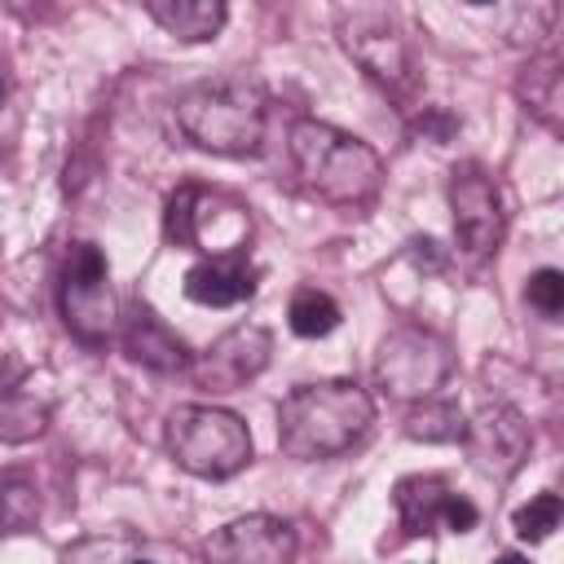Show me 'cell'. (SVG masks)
<instances>
[{
	"label": "cell",
	"mask_w": 564,
	"mask_h": 564,
	"mask_svg": "<svg viewBox=\"0 0 564 564\" xmlns=\"http://www.w3.org/2000/svg\"><path fill=\"white\" fill-rule=\"evenodd\" d=\"M375 423V401L352 379L300 383L278 405V445L286 458L322 463L352 449Z\"/></svg>",
	"instance_id": "cell-1"
},
{
	"label": "cell",
	"mask_w": 564,
	"mask_h": 564,
	"mask_svg": "<svg viewBox=\"0 0 564 564\" xmlns=\"http://www.w3.org/2000/svg\"><path fill=\"white\" fill-rule=\"evenodd\" d=\"M291 163L300 185L326 203V207H366L375 203L379 185H383V159L375 145H366L361 137L322 123V119H295L291 137H286Z\"/></svg>",
	"instance_id": "cell-2"
},
{
	"label": "cell",
	"mask_w": 564,
	"mask_h": 564,
	"mask_svg": "<svg viewBox=\"0 0 564 564\" xmlns=\"http://www.w3.org/2000/svg\"><path fill=\"white\" fill-rule=\"evenodd\" d=\"M176 128L189 145L220 154V159H247L260 154L264 128H269V97L251 79H203L176 97Z\"/></svg>",
	"instance_id": "cell-3"
},
{
	"label": "cell",
	"mask_w": 564,
	"mask_h": 564,
	"mask_svg": "<svg viewBox=\"0 0 564 564\" xmlns=\"http://www.w3.org/2000/svg\"><path fill=\"white\" fill-rule=\"evenodd\" d=\"M172 463L203 480H229L251 463V432L234 410L220 405H176L163 427Z\"/></svg>",
	"instance_id": "cell-4"
},
{
	"label": "cell",
	"mask_w": 564,
	"mask_h": 564,
	"mask_svg": "<svg viewBox=\"0 0 564 564\" xmlns=\"http://www.w3.org/2000/svg\"><path fill=\"white\" fill-rule=\"evenodd\" d=\"M163 234L172 247H194L207 256H242L251 238V216L238 198L189 181L172 189L163 212Z\"/></svg>",
	"instance_id": "cell-5"
},
{
	"label": "cell",
	"mask_w": 564,
	"mask_h": 564,
	"mask_svg": "<svg viewBox=\"0 0 564 564\" xmlns=\"http://www.w3.org/2000/svg\"><path fill=\"white\" fill-rule=\"evenodd\" d=\"M339 44L366 70V79H375L392 101H401V110L419 97L414 53H410L401 26L388 13H379V9H344L339 13Z\"/></svg>",
	"instance_id": "cell-6"
},
{
	"label": "cell",
	"mask_w": 564,
	"mask_h": 564,
	"mask_svg": "<svg viewBox=\"0 0 564 564\" xmlns=\"http://www.w3.org/2000/svg\"><path fill=\"white\" fill-rule=\"evenodd\" d=\"M57 304H62V322L79 344H106L115 322H119V304L110 291V269L101 247L75 238L62 256V273H57Z\"/></svg>",
	"instance_id": "cell-7"
},
{
	"label": "cell",
	"mask_w": 564,
	"mask_h": 564,
	"mask_svg": "<svg viewBox=\"0 0 564 564\" xmlns=\"http://www.w3.org/2000/svg\"><path fill=\"white\" fill-rule=\"evenodd\" d=\"M454 370V352L441 335L419 330V326H401L379 344L375 357V379L392 401H427L436 397V388L449 379Z\"/></svg>",
	"instance_id": "cell-8"
},
{
	"label": "cell",
	"mask_w": 564,
	"mask_h": 564,
	"mask_svg": "<svg viewBox=\"0 0 564 564\" xmlns=\"http://www.w3.org/2000/svg\"><path fill=\"white\" fill-rule=\"evenodd\" d=\"M445 194H449V212H454V242H458V251L471 256V260L494 256L498 242H502V225H507L498 181L480 163H458L449 172V189Z\"/></svg>",
	"instance_id": "cell-9"
},
{
	"label": "cell",
	"mask_w": 564,
	"mask_h": 564,
	"mask_svg": "<svg viewBox=\"0 0 564 564\" xmlns=\"http://www.w3.org/2000/svg\"><path fill=\"white\" fill-rule=\"evenodd\" d=\"M273 357V335L256 322L229 326L220 339H212L203 352H194L189 361V379L203 392H238L247 388Z\"/></svg>",
	"instance_id": "cell-10"
},
{
	"label": "cell",
	"mask_w": 564,
	"mask_h": 564,
	"mask_svg": "<svg viewBox=\"0 0 564 564\" xmlns=\"http://www.w3.org/2000/svg\"><path fill=\"white\" fill-rule=\"evenodd\" d=\"M295 529L269 511L225 520L203 542V564H291Z\"/></svg>",
	"instance_id": "cell-11"
},
{
	"label": "cell",
	"mask_w": 564,
	"mask_h": 564,
	"mask_svg": "<svg viewBox=\"0 0 564 564\" xmlns=\"http://www.w3.org/2000/svg\"><path fill=\"white\" fill-rule=\"evenodd\" d=\"M463 445H467V458L480 476L489 480H507L520 471V463L529 458V445H533V432L524 423L520 410L511 405H485L467 432H463Z\"/></svg>",
	"instance_id": "cell-12"
},
{
	"label": "cell",
	"mask_w": 564,
	"mask_h": 564,
	"mask_svg": "<svg viewBox=\"0 0 564 564\" xmlns=\"http://www.w3.org/2000/svg\"><path fill=\"white\" fill-rule=\"evenodd\" d=\"M119 339H123V352H128L137 366L154 370V375H176V370H189V361H194V352L185 348V339H181L150 304H141V300L123 313Z\"/></svg>",
	"instance_id": "cell-13"
},
{
	"label": "cell",
	"mask_w": 564,
	"mask_h": 564,
	"mask_svg": "<svg viewBox=\"0 0 564 564\" xmlns=\"http://www.w3.org/2000/svg\"><path fill=\"white\" fill-rule=\"evenodd\" d=\"M256 291V264L242 256H207L185 273V295L207 308H229L251 300Z\"/></svg>",
	"instance_id": "cell-14"
},
{
	"label": "cell",
	"mask_w": 564,
	"mask_h": 564,
	"mask_svg": "<svg viewBox=\"0 0 564 564\" xmlns=\"http://www.w3.org/2000/svg\"><path fill=\"white\" fill-rule=\"evenodd\" d=\"M145 13L181 44H207L220 35L229 9L225 0H145Z\"/></svg>",
	"instance_id": "cell-15"
},
{
	"label": "cell",
	"mask_w": 564,
	"mask_h": 564,
	"mask_svg": "<svg viewBox=\"0 0 564 564\" xmlns=\"http://www.w3.org/2000/svg\"><path fill=\"white\" fill-rule=\"evenodd\" d=\"M516 93H520L524 110H529L538 123H546L551 132H560V123H564V115H560V101H564V75H560V57H555V53L533 57V62L520 70Z\"/></svg>",
	"instance_id": "cell-16"
},
{
	"label": "cell",
	"mask_w": 564,
	"mask_h": 564,
	"mask_svg": "<svg viewBox=\"0 0 564 564\" xmlns=\"http://www.w3.org/2000/svg\"><path fill=\"white\" fill-rule=\"evenodd\" d=\"M445 498H449V489H445L441 476H405V480H397L392 507H397V516H401V529H405L410 538L432 533V529L441 524Z\"/></svg>",
	"instance_id": "cell-17"
},
{
	"label": "cell",
	"mask_w": 564,
	"mask_h": 564,
	"mask_svg": "<svg viewBox=\"0 0 564 564\" xmlns=\"http://www.w3.org/2000/svg\"><path fill=\"white\" fill-rule=\"evenodd\" d=\"M48 427V397H35L26 383H4L0 388V441L22 445L35 441Z\"/></svg>",
	"instance_id": "cell-18"
},
{
	"label": "cell",
	"mask_w": 564,
	"mask_h": 564,
	"mask_svg": "<svg viewBox=\"0 0 564 564\" xmlns=\"http://www.w3.org/2000/svg\"><path fill=\"white\" fill-rule=\"evenodd\" d=\"M410 441H427V445H454V441H463V432H467V419H463V410L454 405V401H436V397H427V401H419L410 414H405V427H401Z\"/></svg>",
	"instance_id": "cell-19"
},
{
	"label": "cell",
	"mask_w": 564,
	"mask_h": 564,
	"mask_svg": "<svg viewBox=\"0 0 564 564\" xmlns=\"http://www.w3.org/2000/svg\"><path fill=\"white\" fill-rule=\"evenodd\" d=\"M40 520V489L26 471H0V533H26Z\"/></svg>",
	"instance_id": "cell-20"
},
{
	"label": "cell",
	"mask_w": 564,
	"mask_h": 564,
	"mask_svg": "<svg viewBox=\"0 0 564 564\" xmlns=\"http://www.w3.org/2000/svg\"><path fill=\"white\" fill-rule=\"evenodd\" d=\"M339 304L326 295V291H317V286H300L295 295H291V308H286V322H291V330L300 335V339H322V335H330L335 326H339Z\"/></svg>",
	"instance_id": "cell-21"
},
{
	"label": "cell",
	"mask_w": 564,
	"mask_h": 564,
	"mask_svg": "<svg viewBox=\"0 0 564 564\" xmlns=\"http://www.w3.org/2000/svg\"><path fill=\"white\" fill-rule=\"evenodd\" d=\"M137 560V542L128 533H88L62 551V564H128Z\"/></svg>",
	"instance_id": "cell-22"
},
{
	"label": "cell",
	"mask_w": 564,
	"mask_h": 564,
	"mask_svg": "<svg viewBox=\"0 0 564 564\" xmlns=\"http://www.w3.org/2000/svg\"><path fill=\"white\" fill-rule=\"evenodd\" d=\"M555 18H560V4H516V9L502 13V35H507V44L538 48L551 35Z\"/></svg>",
	"instance_id": "cell-23"
},
{
	"label": "cell",
	"mask_w": 564,
	"mask_h": 564,
	"mask_svg": "<svg viewBox=\"0 0 564 564\" xmlns=\"http://www.w3.org/2000/svg\"><path fill=\"white\" fill-rule=\"evenodd\" d=\"M560 516H564V502H560V494H538V498H529L516 516H511V529H516V538L520 542H546L555 529H560Z\"/></svg>",
	"instance_id": "cell-24"
},
{
	"label": "cell",
	"mask_w": 564,
	"mask_h": 564,
	"mask_svg": "<svg viewBox=\"0 0 564 564\" xmlns=\"http://www.w3.org/2000/svg\"><path fill=\"white\" fill-rule=\"evenodd\" d=\"M524 300H529V308H538L542 317H560V313H564V273H560V269H538V273H529Z\"/></svg>",
	"instance_id": "cell-25"
},
{
	"label": "cell",
	"mask_w": 564,
	"mask_h": 564,
	"mask_svg": "<svg viewBox=\"0 0 564 564\" xmlns=\"http://www.w3.org/2000/svg\"><path fill=\"white\" fill-rule=\"evenodd\" d=\"M476 520H480V511H476L467 498H458V494H449V498H445L441 524H445L449 533H471V529H476Z\"/></svg>",
	"instance_id": "cell-26"
},
{
	"label": "cell",
	"mask_w": 564,
	"mask_h": 564,
	"mask_svg": "<svg viewBox=\"0 0 564 564\" xmlns=\"http://www.w3.org/2000/svg\"><path fill=\"white\" fill-rule=\"evenodd\" d=\"M454 128H458V123H454L445 110L423 106V115H419V132H423V137H432V141L441 145V141H449V137H454Z\"/></svg>",
	"instance_id": "cell-27"
},
{
	"label": "cell",
	"mask_w": 564,
	"mask_h": 564,
	"mask_svg": "<svg viewBox=\"0 0 564 564\" xmlns=\"http://www.w3.org/2000/svg\"><path fill=\"white\" fill-rule=\"evenodd\" d=\"M494 564H529V555H516V551H507V555H498Z\"/></svg>",
	"instance_id": "cell-28"
},
{
	"label": "cell",
	"mask_w": 564,
	"mask_h": 564,
	"mask_svg": "<svg viewBox=\"0 0 564 564\" xmlns=\"http://www.w3.org/2000/svg\"><path fill=\"white\" fill-rule=\"evenodd\" d=\"M4 88H9V84H4V66H0V106H4Z\"/></svg>",
	"instance_id": "cell-29"
},
{
	"label": "cell",
	"mask_w": 564,
	"mask_h": 564,
	"mask_svg": "<svg viewBox=\"0 0 564 564\" xmlns=\"http://www.w3.org/2000/svg\"><path fill=\"white\" fill-rule=\"evenodd\" d=\"M128 564H154V560H145V555H137V560H128Z\"/></svg>",
	"instance_id": "cell-30"
},
{
	"label": "cell",
	"mask_w": 564,
	"mask_h": 564,
	"mask_svg": "<svg viewBox=\"0 0 564 564\" xmlns=\"http://www.w3.org/2000/svg\"><path fill=\"white\" fill-rule=\"evenodd\" d=\"M0 163H4V150H0Z\"/></svg>",
	"instance_id": "cell-31"
}]
</instances>
